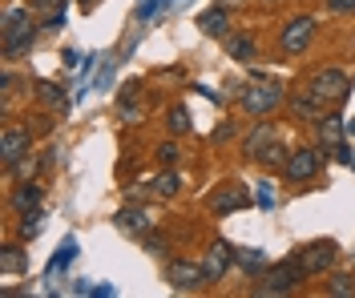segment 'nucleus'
<instances>
[{
	"instance_id": "26",
	"label": "nucleus",
	"mask_w": 355,
	"mask_h": 298,
	"mask_svg": "<svg viewBox=\"0 0 355 298\" xmlns=\"http://www.w3.org/2000/svg\"><path fill=\"white\" fill-rule=\"evenodd\" d=\"M73 254H77V242H65V246H61V254L49 262V270H53V274H57V270H65L69 262H73Z\"/></svg>"
},
{
	"instance_id": "12",
	"label": "nucleus",
	"mask_w": 355,
	"mask_h": 298,
	"mask_svg": "<svg viewBox=\"0 0 355 298\" xmlns=\"http://www.w3.org/2000/svg\"><path fill=\"white\" fill-rule=\"evenodd\" d=\"M198 28L206 32V37H226V28H230V12L226 8H210V12H202L198 17Z\"/></svg>"
},
{
	"instance_id": "34",
	"label": "nucleus",
	"mask_w": 355,
	"mask_h": 298,
	"mask_svg": "<svg viewBox=\"0 0 355 298\" xmlns=\"http://www.w3.org/2000/svg\"><path fill=\"white\" fill-rule=\"evenodd\" d=\"M121 117H125V121H137V117H141V109H137V105H130V109H121Z\"/></svg>"
},
{
	"instance_id": "37",
	"label": "nucleus",
	"mask_w": 355,
	"mask_h": 298,
	"mask_svg": "<svg viewBox=\"0 0 355 298\" xmlns=\"http://www.w3.org/2000/svg\"><path fill=\"white\" fill-rule=\"evenodd\" d=\"M218 4H222V0H218ZM226 4H234V0H226Z\"/></svg>"
},
{
	"instance_id": "36",
	"label": "nucleus",
	"mask_w": 355,
	"mask_h": 298,
	"mask_svg": "<svg viewBox=\"0 0 355 298\" xmlns=\"http://www.w3.org/2000/svg\"><path fill=\"white\" fill-rule=\"evenodd\" d=\"M93 4H101V0H81V8H85V12H93Z\"/></svg>"
},
{
	"instance_id": "7",
	"label": "nucleus",
	"mask_w": 355,
	"mask_h": 298,
	"mask_svg": "<svg viewBox=\"0 0 355 298\" xmlns=\"http://www.w3.org/2000/svg\"><path fill=\"white\" fill-rule=\"evenodd\" d=\"M335 242H311L307 250H299V262L307 274H319V270H331L335 266Z\"/></svg>"
},
{
	"instance_id": "22",
	"label": "nucleus",
	"mask_w": 355,
	"mask_h": 298,
	"mask_svg": "<svg viewBox=\"0 0 355 298\" xmlns=\"http://www.w3.org/2000/svg\"><path fill=\"white\" fill-rule=\"evenodd\" d=\"M190 125H194V121H190V109H186V105H174V109H170V129H174V133H190Z\"/></svg>"
},
{
	"instance_id": "3",
	"label": "nucleus",
	"mask_w": 355,
	"mask_h": 298,
	"mask_svg": "<svg viewBox=\"0 0 355 298\" xmlns=\"http://www.w3.org/2000/svg\"><path fill=\"white\" fill-rule=\"evenodd\" d=\"M311 89H315V97H319L323 105H339V101L352 93V81H347L343 69H319L311 77Z\"/></svg>"
},
{
	"instance_id": "5",
	"label": "nucleus",
	"mask_w": 355,
	"mask_h": 298,
	"mask_svg": "<svg viewBox=\"0 0 355 298\" xmlns=\"http://www.w3.org/2000/svg\"><path fill=\"white\" fill-rule=\"evenodd\" d=\"M319 161H323L319 149H295L283 165V174H287V182H311L319 174Z\"/></svg>"
},
{
	"instance_id": "10",
	"label": "nucleus",
	"mask_w": 355,
	"mask_h": 298,
	"mask_svg": "<svg viewBox=\"0 0 355 298\" xmlns=\"http://www.w3.org/2000/svg\"><path fill=\"white\" fill-rule=\"evenodd\" d=\"M291 113L299 117V121H311V125H315V121L323 117V101L315 97V89H299L291 97Z\"/></svg>"
},
{
	"instance_id": "19",
	"label": "nucleus",
	"mask_w": 355,
	"mask_h": 298,
	"mask_svg": "<svg viewBox=\"0 0 355 298\" xmlns=\"http://www.w3.org/2000/svg\"><path fill=\"white\" fill-rule=\"evenodd\" d=\"M243 206H246V194L239 189V185H230L226 194L214 198V209H218V214H230V209H243Z\"/></svg>"
},
{
	"instance_id": "20",
	"label": "nucleus",
	"mask_w": 355,
	"mask_h": 298,
	"mask_svg": "<svg viewBox=\"0 0 355 298\" xmlns=\"http://www.w3.org/2000/svg\"><path fill=\"white\" fill-rule=\"evenodd\" d=\"M315 125H319V138L327 141V145H339V138H343V117H319Z\"/></svg>"
},
{
	"instance_id": "23",
	"label": "nucleus",
	"mask_w": 355,
	"mask_h": 298,
	"mask_svg": "<svg viewBox=\"0 0 355 298\" xmlns=\"http://www.w3.org/2000/svg\"><path fill=\"white\" fill-rule=\"evenodd\" d=\"M287 158H291V153L279 145V141H270L263 153H259V161H263V165H287Z\"/></svg>"
},
{
	"instance_id": "27",
	"label": "nucleus",
	"mask_w": 355,
	"mask_h": 298,
	"mask_svg": "<svg viewBox=\"0 0 355 298\" xmlns=\"http://www.w3.org/2000/svg\"><path fill=\"white\" fill-rule=\"evenodd\" d=\"M327 290H331V295H355V278L352 274H335L331 282H327Z\"/></svg>"
},
{
	"instance_id": "30",
	"label": "nucleus",
	"mask_w": 355,
	"mask_h": 298,
	"mask_svg": "<svg viewBox=\"0 0 355 298\" xmlns=\"http://www.w3.org/2000/svg\"><path fill=\"white\" fill-rule=\"evenodd\" d=\"M166 4H170V0H146V4H141V17H154V12L166 8Z\"/></svg>"
},
{
	"instance_id": "24",
	"label": "nucleus",
	"mask_w": 355,
	"mask_h": 298,
	"mask_svg": "<svg viewBox=\"0 0 355 298\" xmlns=\"http://www.w3.org/2000/svg\"><path fill=\"white\" fill-rule=\"evenodd\" d=\"M41 226H44V214H41V209H28V214H24V222H21V238H37Z\"/></svg>"
},
{
	"instance_id": "1",
	"label": "nucleus",
	"mask_w": 355,
	"mask_h": 298,
	"mask_svg": "<svg viewBox=\"0 0 355 298\" xmlns=\"http://www.w3.org/2000/svg\"><path fill=\"white\" fill-rule=\"evenodd\" d=\"M279 101H283V85H279V81H250V85L243 89V97H239L243 113H250V117L270 113Z\"/></svg>"
},
{
	"instance_id": "2",
	"label": "nucleus",
	"mask_w": 355,
	"mask_h": 298,
	"mask_svg": "<svg viewBox=\"0 0 355 298\" xmlns=\"http://www.w3.org/2000/svg\"><path fill=\"white\" fill-rule=\"evenodd\" d=\"M303 278H307V270H303V262H299V258L279 262V266H270V270H266L263 286H259V295H287V290H295Z\"/></svg>"
},
{
	"instance_id": "18",
	"label": "nucleus",
	"mask_w": 355,
	"mask_h": 298,
	"mask_svg": "<svg viewBox=\"0 0 355 298\" xmlns=\"http://www.w3.org/2000/svg\"><path fill=\"white\" fill-rule=\"evenodd\" d=\"M117 226L130 230V234H146V230H150V218H146L141 209H121V214H117Z\"/></svg>"
},
{
	"instance_id": "6",
	"label": "nucleus",
	"mask_w": 355,
	"mask_h": 298,
	"mask_svg": "<svg viewBox=\"0 0 355 298\" xmlns=\"http://www.w3.org/2000/svg\"><path fill=\"white\" fill-rule=\"evenodd\" d=\"M311 32H315V21L311 17H295V21H287V28H283V37H279V45H283V53H303V48L311 45Z\"/></svg>"
},
{
	"instance_id": "14",
	"label": "nucleus",
	"mask_w": 355,
	"mask_h": 298,
	"mask_svg": "<svg viewBox=\"0 0 355 298\" xmlns=\"http://www.w3.org/2000/svg\"><path fill=\"white\" fill-rule=\"evenodd\" d=\"M234 262L243 266L246 274H266L270 266H266V254L263 250H234Z\"/></svg>"
},
{
	"instance_id": "8",
	"label": "nucleus",
	"mask_w": 355,
	"mask_h": 298,
	"mask_svg": "<svg viewBox=\"0 0 355 298\" xmlns=\"http://www.w3.org/2000/svg\"><path fill=\"white\" fill-rule=\"evenodd\" d=\"M28 145H33L28 129H4V138H0V158H4V165L12 169L21 158H28Z\"/></svg>"
},
{
	"instance_id": "29",
	"label": "nucleus",
	"mask_w": 355,
	"mask_h": 298,
	"mask_svg": "<svg viewBox=\"0 0 355 298\" xmlns=\"http://www.w3.org/2000/svg\"><path fill=\"white\" fill-rule=\"evenodd\" d=\"M41 97L49 101V105H57V101H65V93L57 89V85H49V81H41Z\"/></svg>"
},
{
	"instance_id": "11",
	"label": "nucleus",
	"mask_w": 355,
	"mask_h": 298,
	"mask_svg": "<svg viewBox=\"0 0 355 298\" xmlns=\"http://www.w3.org/2000/svg\"><path fill=\"white\" fill-rule=\"evenodd\" d=\"M33 41H37V28H33V24H21L17 32H8V37H4V57H8V61H17L21 53L33 48Z\"/></svg>"
},
{
	"instance_id": "13",
	"label": "nucleus",
	"mask_w": 355,
	"mask_h": 298,
	"mask_svg": "<svg viewBox=\"0 0 355 298\" xmlns=\"http://www.w3.org/2000/svg\"><path fill=\"white\" fill-rule=\"evenodd\" d=\"M270 141H275V129H270V125H259V129L243 141V153H246V158H259Z\"/></svg>"
},
{
	"instance_id": "25",
	"label": "nucleus",
	"mask_w": 355,
	"mask_h": 298,
	"mask_svg": "<svg viewBox=\"0 0 355 298\" xmlns=\"http://www.w3.org/2000/svg\"><path fill=\"white\" fill-rule=\"evenodd\" d=\"M154 189H157V194H162V198H174L178 189H182V178H178V174H157Z\"/></svg>"
},
{
	"instance_id": "28",
	"label": "nucleus",
	"mask_w": 355,
	"mask_h": 298,
	"mask_svg": "<svg viewBox=\"0 0 355 298\" xmlns=\"http://www.w3.org/2000/svg\"><path fill=\"white\" fill-rule=\"evenodd\" d=\"M157 158H162V165H178V158H182V153H178L174 141H166V145L157 149Z\"/></svg>"
},
{
	"instance_id": "9",
	"label": "nucleus",
	"mask_w": 355,
	"mask_h": 298,
	"mask_svg": "<svg viewBox=\"0 0 355 298\" xmlns=\"http://www.w3.org/2000/svg\"><path fill=\"white\" fill-rule=\"evenodd\" d=\"M230 262H234V246H230V242H214L210 254H206V262H202V266H206V282H218V278L230 270Z\"/></svg>"
},
{
	"instance_id": "21",
	"label": "nucleus",
	"mask_w": 355,
	"mask_h": 298,
	"mask_svg": "<svg viewBox=\"0 0 355 298\" xmlns=\"http://www.w3.org/2000/svg\"><path fill=\"white\" fill-rule=\"evenodd\" d=\"M21 24H28V8H24V4H12V8L4 12V24H0V32L8 37V32H17Z\"/></svg>"
},
{
	"instance_id": "16",
	"label": "nucleus",
	"mask_w": 355,
	"mask_h": 298,
	"mask_svg": "<svg viewBox=\"0 0 355 298\" xmlns=\"http://www.w3.org/2000/svg\"><path fill=\"white\" fill-rule=\"evenodd\" d=\"M41 206V185H21L17 194H12V209H21V214H28V209H37Z\"/></svg>"
},
{
	"instance_id": "33",
	"label": "nucleus",
	"mask_w": 355,
	"mask_h": 298,
	"mask_svg": "<svg viewBox=\"0 0 355 298\" xmlns=\"http://www.w3.org/2000/svg\"><path fill=\"white\" fill-rule=\"evenodd\" d=\"M259 202H263V206H275V189H270V182H263V189H259Z\"/></svg>"
},
{
	"instance_id": "17",
	"label": "nucleus",
	"mask_w": 355,
	"mask_h": 298,
	"mask_svg": "<svg viewBox=\"0 0 355 298\" xmlns=\"http://www.w3.org/2000/svg\"><path fill=\"white\" fill-rule=\"evenodd\" d=\"M24 270H28V258L17 246H4V254H0V274H24Z\"/></svg>"
},
{
	"instance_id": "35",
	"label": "nucleus",
	"mask_w": 355,
	"mask_h": 298,
	"mask_svg": "<svg viewBox=\"0 0 355 298\" xmlns=\"http://www.w3.org/2000/svg\"><path fill=\"white\" fill-rule=\"evenodd\" d=\"M37 8H57V0H37Z\"/></svg>"
},
{
	"instance_id": "4",
	"label": "nucleus",
	"mask_w": 355,
	"mask_h": 298,
	"mask_svg": "<svg viewBox=\"0 0 355 298\" xmlns=\"http://www.w3.org/2000/svg\"><path fill=\"white\" fill-rule=\"evenodd\" d=\"M166 282L174 290H198V286H206V266L190 262V258H178V262L166 266Z\"/></svg>"
},
{
	"instance_id": "15",
	"label": "nucleus",
	"mask_w": 355,
	"mask_h": 298,
	"mask_svg": "<svg viewBox=\"0 0 355 298\" xmlns=\"http://www.w3.org/2000/svg\"><path fill=\"white\" fill-rule=\"evenodd\" d=\"M226 53H230L234 61H243V65L259 57V48H254V37H230V41H226Z\"/></svg>"
},
{
	"instance_id": "32",
	"label": "nucleus",
	"mask_w": 355,
	"mask_h": 298,
	"mask_svg": "<svg viewBox=\"0 0 355 298\" xmlns=\"http://www.w3.org/2000/svg\"><path fill=\"white\" fill-rule=\"evenodd\" d=\"M146 250L150 254H166V238L157 234V238H146Z\"/></svg>"
},
{
	"instance_id": "31",
	"label": "nucleus",
	"mask_w": 355,
	"mask_h": 298,
	"mask_svg": "<svg viewBox=\"0 0 355 298\" xmlns=\"http://www.w3.org/2000/svg\"><path fill=\"white\" fill-rule=\"evenodd\" d=\"M331 12H355V0H327Z\"/></svg>"
}]
</instances>
